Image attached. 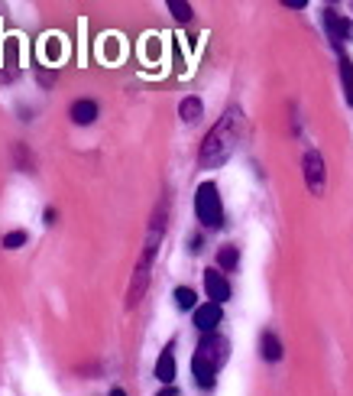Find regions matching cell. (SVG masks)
<instances>
[{
	"label": "cell",
	"instance_id": "cell-9",
	"mask_svg": "<svg viewBox=\"0 0 353 396\" xmlns=\"http://www.w3.org/2000/svg\"><path fill=\"white\" fill-rule=\"evenodd\" d=\"M156 380L159 383L175 380V354H172V351H162L159 361H156Z\"/></svg>",
	"mask_w": 353,
	"mask_h": 396
},
{
	"label": "cell",
	"instance_id": "cell-18",
	"mask_svg": "<svg viewBox=\"0 0 353 396\" xmlns=\"http://www.w3.org/2000/svg\"><path fill=\"white\" fill-rule=\"evenodd\" d=\"M42 218H46V224H56V221H58L56 208H46V215H42Z\"/></svg>",
	"mask_w": 353,
	"mask_h": 396
},
{
	"label": "cell",
	"instance_id": "cell-15",
	"mask_svg": "<svg viewBox=\"0 0 353 396\" xmlns=\"http://www.w3.org/2000/svg\"><path fill=\"white\" fill-rule=\"evenodd\" d=\"M13 156H16V166L23 172H32V153L26 150V143H16L13 146Z\"/></svg>",
	"mask_w": 353,
	"mask_h": 396
},
{
	"label": "cell",
	"instance_id": "cell-19",
	"mask_svg": "<svg viewBox=\"0 0 353 396\" xmlns=\"http://www.w3.org/2000/svg\"><path fill=\"white\" fill-rule=\"evenodd\" d=\"M285 7H292V10H305L308 4H305V0H285Z\"/></svg>",
	"mask_w": 353,
	"mask_h": 396
},
{
	"label": "cell",
	"instance_id": "cell-21",
	"mask_svg": "<svg viewBox=\"0 0 353 396\" xmlns=\"http://www.w3.org/2000/svg\"><path fill=\"white\" fill-rule=\"evenodd\" d=\"M162 396H175V390H169V393H162Z\"/></svg>",
	"mask_w": 353,
	"mask_h": 396
},
{
	"label": "cell",
	"instance_id": "cell-10",
	"mask_svg": "<svg viewBox=\"0 0 353 396\" xmlns=\"http://www.w3.org/2000/svg\"><path fill=\"white\" fill-rule=\"evenodd\" d=\"M178 117L185 124H198L204 117V104H201V97H185L182 104H178Z\"/></svg>",
	"mask_w": 353,
	"mask_h": 396
},
{
	"label": "cell",
	"instance_id": "cell-16",
	"mask_svg": "<svg viewBox=\"0 0 353 396\" xmlns=\"http://www.w3.org/2000/svg\"><path fill=\"white\" fill-rule=\"evenodd\" d=\"M169 10H172V16L175 20H192V4H185V0H169Z\"/></svg>",
	"mask_w": 353,
	"mask_h": 396
},
{
	"label": "cell",
	"instance_id": "cell-13",
	"mask_svg": "<svg viewBox=\"0 0 353 396\" xmlns=\"http://www.w3.org/2000/svg\"><path fill=\"white\" fill-rule=\"evenodd\" d=\"M237 260H240V251L227 244V247H221V253H217V270H233Z\"/></svg>",
	"mask_w": 353,
	"mask_h": 396
},
{
	"label": "cell",
	"instance_id": "cell-7",
	"mask_svg": "<svg viewBox=\"0 0 353 396\" xmlns=\"http://www.w3.org/2000/svg\"><path fill=\"white\" fill-rule=\"evenodd\" d=\"M324 26H328V36L334 40V46H340L344 40H350V32H353L350 20L340 16L337 10H324Z\"/></svg>",
	"mask_w": 353,
	"mask_h": 396
},
{
	"label": "cell",
	"instance_id": "cell-3",
	"mask_svg": "<svg viewBox=\"0 0 353 396\" xmlns=\"http://www.w3.org/2000/svg\"><path fill=\"white\" fill-rule=\"evenodd\" d=\"M194 215L204 227H221L224 224V205H221V192L214 182H201L194 192Z\"/></svg>",
	"mask_w": 353,
	"mask_h": 396
},
{
	"label": "cell",
	"instance_id": "cell-2",
	"mask_svg": "<svg viewBox=\"0 0 353 396\" xmlns=\"http://www.w3.org/2000/svg\"><path fill=\"white\" fill-rule=\"evenodd\" d=\"M227 338H221V335H204L198 344V351H194L192 357V373L198 377V387L211 390L214 387V373L217 367L227 361Z\"/></svg>",
	"mask_w": 353,
	"mask_h": 396
},
{
	"label": "cell",
	"instance_id": "cell-8",
	"mask_svg": "<svg viewBox=\"0 0 353 396\" xmlns=\"http://www.w3.org/2000/svg\"><path fill=\"white\" fill-rule=\"evenodd\" d=\"M72 121L78 124V127H88V124H94L97 121V104H94V101H88V97L75 101V104H72Z\"/></svg>",
	"mask_w": 353,
	"mask_h": 396
},
{
	"label": "cell",
	"instance_id": "cell-11",
	"mask_svg": "<svg viewBox=\"0 0 353 396\" xmlns=\"http://www.w3.org/2000/svg\"><path fill=\"white\" fill-rule=\"evenodd\" d=\"M259 354H263L266 361H279L282 357V341L275 338L273 332H266L263 338H259Z\"/></svg>",
	"mask_w": 353,
	"mask_h": 396
},
{
	"label": "cell",
	"instance_id": "cell-20",
	"mask_svg": "<svg viewBox=\"0 0 353 396\" xmlns=\"http://www.w3.org/2000/svg\"><path fill=\"white\" fill-rule=\"evenodd\" d=\"M111 396H127V393H123V390L117 387V390H111Z\"/></svg>",
	"mask_w": 353,
	"mask_h": 396
},
{
	"label": "cell",
	"instance_id": "cell-14",
	"mask_svg": "<svg viewBox=\"0 0 353 396\" xmlns=\"http://www.w3.org/2000/svg\"><path fill=\"white\" fill-rule=\"evenodd\" d=\"M340 78H344V88H347V101L353 107V62L350 59H340Z\"/></svg>",
	"mask_w": 353,
	"mask_h": 396
},
{
	"label": "cell",
	"instance_id": "cell-6",
	"mask_svg": "<svg viewBox=\"0 0 353 396\" xmlns=\"http://www.w3.org/2000/svg\"><path fill=\"white\" fill-rule=\"evenodd\" d=\"M221 318H224V308L217 306V302H204V306L194 308V325H198V332H204V335H214Z\"/></svg>",
	"mask_w": 353,
	"mask_h": 396
},
{
	"label": "cell",
	"instance_id": "cell-1",
	"mask_svg": "<svg viewBox=\"0 0 353 396\" xmlns=\"http://www.w3.org/2000/svg\"><path fill=\"white\" fill-rule=\"evenodd\" d=\"M240 127H243V114L240 111H227L221 121L211 127V133L201 143V166L204 169H217L230 160V153L240 143Z\"/></svg>",
	"mask_w": 353,
	"mask_h": 396
},
{
	"label": "cell",
	"instance_id": "cell-5",
	"mask_svg": "<svg viewBox=\"0 0 353 396\" xmlns=\"http://www.w3.org/2000/svg\"><path fill=\"white\" fill-rule=\"evenodd\" d=\"M204 289H208V299L217 306H224L230 299V283L224 280L221 270H204Z\"/></svg>",
	"mask_w": 353,
	"mask_h": 396
},
{
	"label": "cell",
	"instance_id": "cell-17",
	"mask_svg": "<svg viewBox=\"0 0 353 396\" xmlns=\"http://www.w3.org/2000/svg\"><path fill=\"white\" fill-rule=\"evenodd\" d=\"M26 244V231H10V234H4V247L7 251H20Z\"/></svg>",
	"mask_w": 353,
	"mask_h": 396
},
{
	"label": "cell",
	"instance_id": "cell-12",
	"mask_svg": "<svg viewBox=\"0 0 353 396\" xmlns=\"http://www.w3.org/2000/svg\"><path fill=\"white\" fill-rule=\"evenodd\" d=\"M175 306L182 308V312H192V308H198V296H194V289H188V286H178V289H175Z\"/></svg>",
	"mask_w": 353,
	"mask_h": 396
},
{
	"label": "cell",
	"instance_id": "cell-4",
	"mask_svg": "<svg viewBox=\"0 0 353 396\" xmlns=\"http://www.w3.org/2000/svg\"><path fill=\"white\" fill-rule=\"evenodd\" d=\"M302 166H305V186L311 195H324V188H328V166H324V156L318 153V150H308L305 160H302Z\"/></svg>",
	"mask_w": 353,
	"mask_h": 396
}]
</instances>
